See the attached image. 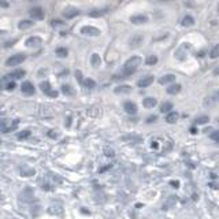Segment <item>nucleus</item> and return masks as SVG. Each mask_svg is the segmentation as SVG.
Returning a JSON list of instances; mask_svg holds the SVG:
<instances>
[{
    "label": "nucleus",
    "instance_id": "72a5a7b5",
    "mask_svg": "<svg viewBox=\"0 0 219 219\" xmlns=\"http://www.w3.org/2000/svg\"><path fill=\"white\" fill-rule=\"evenodd\" d=\"M75 78H77V81H78V82H81V84L84 82V78H82V73H81L80 70L75 71Z\"/></svg>",
    "mask_w": 219,
    "mask_h": 219
},
{
    "label": "nucleus",
    "instance_id": "a211bd4d",
    "mask_svg": "<svg viewBox=\"0 0 219 219\" xmlns=\"http://www.w3.org/2000/svg\"><path fill=\"white\" fill-rule=\"evenodd\" d=\"M181 92V85L179 84H173L170 86H167V93L169 95H177Z\"/></svg>",
    "mask_w": 219,
    "mask_h": 219
},
{
    "label": "nucleus",
    "instance_id": "b1692460",
    "mask_svg": "<svg viewBox=\"0 0 219 219\" xmlns=\"http://www.w3.org/2000/svg\"><path fill=\"white\" fill-rule=\"evenodd\" d=\"M171 108H173V103H170V101H164L160 105V111L162 112H171Z\"/></svg>",
    "mask_w": 219,
    "mask_h": 219
},
{
    "label": "nucleus",
    "instance_id": "473e14b6",
    "mask_svg": "<svg viewBox=\"0 0 219 219\" xmlns=\"http://www.w3.org/2000/svg\"><path fill=\"white\" fill-rule=\"evenodd\" d=\"M211 138L214 141H219V130H215V132L211 133Z\"/></svg>",
    "mask_w": 219,
    "mask_h": 219
},
{
    "label": "nucleus",
    "instance_id": "ea45409f",
    "mask_svg": "<svg viewBox=\"0 0 219 219\" xmlns=\"http://www.w3.org/2000/svg\"><path fill=\"white\" fill-rule=\"evenodd\" d=\"M170 184L173 185V188H179V182H178V181H171Z\"/></svg>",
    "mask_w": 219,
    "mask_h": 219
},
{
    "label": "nucleus",
    "instance_id": "0eeeda50",
    "mask_svg": "<svg viewBox=\"0 0 219 219\" xmlns=\"http://www.w3.org/2000/svg\"><path fill=\"white\" fill-rule=\"evenodd\" d=\"M21 91H22V93H25V95H34L36 89H34L32 82L25 81V82H22V85H21Z\"/></svg>",
    "mask_w": 219,
    "mask_h": 219
},
{
    "label": "nucleus",
    "instance_id": "dca6fc26",
    "mask_svg": "<svg viewBox=\"0 0 219 219\" xmlns=\"http://www.w3.org/2000/svg\"><path fill=\"white\" fill-rule=\"evenodd\" d=\"M181 25L185 26V27H189V26H193L194 25V18L192 15H185L184 19L181 21Z\"/></svg>",
    "mask_w": 219,
    "mask_h": 219
},
{
    "label": "nucleus",
    "instance_id": "2eb2a0df",
    "mask_svg": "<svg viewBox=\"0 0 219 219\" xmlns=\"http://www.w3.org/2000/svg\"><path fill=\"white\" fill-rule=\"evenodd\" d=\"M156 103H157V100L155 97H145L142 100V105L145 108H153L156 105Z\"/></svg>",
    "mask_w": 219,
    "mask_h": 219
},
{
    "label": "nucleus",
    "instance_id": "393cba45",
    "mask_svg": "<svg viewBox=\"0 0 219 219\" xmlns=\"http://www.w3.org/2000/svg\"><path fill=\"white\" fill-rule=\"evenodd\" d=\"M82 85H84L85 88H88V89H93L96 86V82L92 80V78H85L84 82H82Z\"/></svg>",
    "mask_w": 219,
    "mask_h": 219
},
{
    "label": "nucleus",
    "instance_id": "4468645a",
    "mask_svg": "<svg viewBox=\"0 0 219 219\" xmlns=\"http://www.w3.org/2000/svg\"><path fill=\"white\" fill-rule=\"evenodd\" d=\"M107 11H108L107 8H95V10H92V11H89L88 15L89 16H93V18H99V16L104 15Z\"/></svg>",
    "mask_w": 219,
    "mask_h": 219
},
{
    "label": "nucleus",
    "instance_id": "58836bf2",
    "mask_svg": "<svg viewBox=\"0 0 219 219\" xmlns=\"http://www.w3.org/2000/svg\"><path fill=\"white\" fill-rule=\"evenodd\" d=\"M105 151H107V152H105V155H107V156H114V151H111L108 148H105Z\"/></svg>",
    "mask_w": 219,
    "mask_h": 219
},
{
    "label": "nucleus",
    "instance_id": "4be33fe9",
    "mask_svg": "<svg viewBox=\"0 0 219 219\" xmlns=\"http://www.w3.org/2000/svg\"><path fill=\"white\" fill-rule=\"evenodd\" d=\"M55 54H56V56H59V58H66L68 55V51H67V48H64V47H59V48H56Z\"/></svg>",
    "mask_w": 219,
    "mask_h": 219
},
{
    "label": "nucleus",
    "instance_id": "39448f33",
    "mask_svg": "<svg viewBox=\"0 0 219 219\" xmlns=\"http://www.w3.org/2000/svg\"><path fill=\"white\" fill-rule=\"evenodd\" d=\"M80 32L84 34V36H91V37H97L100 34V30L95 26H82Z\"/></svg>",
    "mask_w": 219,
    "mask_h": 219
},
{
    "label": "nucleus",
    "instance_id": "6e6552de",
    "mask_svg": "<svg viewBox=\"0 0 219 219\" xmlns=\"http://www.w3.org/2000/svg\"><path fill=\"white\" fill-rule=\"evenodd\" d=\"M77 15H80V10L75 8V7H67V8H64V11H63V16L67 18V19H71Z\"/></svg>",
    "mask_w": 219,
    "mask_h": 219
},
{
    "label": "nucleus",
    "instance_id": "9b49d317",
    "mask_svg": "<svg viewBox=\"0 0 219 219\" xmlns=\"http://www.w3.org/2000/svg\"><path fill=\"white\" fill-rule=\"evenodd\" d=\"M43 43V40L40 39V37H37V36H33V37H29L26 41H25V45L26 47H36V45H40V44Z\"/></svg>",
    "mask_w": 219,
    "mask_h": 219
},
{
    "label": "nucleus",
    "instance_id": "cd10ccee",
    "mask_svg": "<svg viewBox=\"0 0 219 219\" xmlns=\"http://www.w3.org/2000/svg\"><path fill=\"white\" fill-rule=\"evenodd\" d=\"M23 75H25V70H16V71H14V73L10 74V77L12 78H15V80H18V78H22Z\"/></svg>",
    "mask_w": 219,
    "mask_h": 219
},
{
    "label": "nucleus",
    "instance_id": "9d476101",
    "mask_svg": "<svg viewBox=\"0 0 219 219\" xmlns=\"http://www.w3.org/2000/svg\"><path fill=\"white\" fill-rule=\"evenodd\" d=\"M152 82H153L152 75H147V77H142L141 80H138V82H137V86H138V88H147V86H149Z\"/></svg>",
    "mask_w": 219,
    "mask_h": 219
},
{
    "label": "nucleus",
    "instance_id": "f03ea898",
    "mask_svg": "<svg viewBox=\"0 0 219 219\" xmlns=\"http://www.w3.org/2000/svg\"><path fill=\"white\" fill-rule=\"evenodd\" d=\"M25 59H26V55L25 54H15V55L10 56L8 59L6 60V66H8V67L18 66V64H21L22 62H25Z\"/></svg>",
    "mask_w": 219,
    "mask_h": 219
},
{
    "label": "nucleus",
    "instance_id": "2f4dec72",
    "mask_svg": "<svg viewBox=\"0 0 219 219\" xmlns=\"http://www.w3.org/2000/svg\"><path fill=\"white\" fill-rule=\"evenodd\" d=\"M15 86H16V84L14 81H11V82H8V84L6 85V91H14V89H15Z\"/></svg>",
    "mask_w": 219,
    "mask_h": 219
},
{
    "label": "nucleus",
    "instance_id": "37998d69",
    "mask_svg": "<svg viewBox=\"0 0 219 219\" xmlns=\"http://www.w3.org/2000/svg\"><path fill=\"white\" fill-rule=\"evenodd\" d=\"M214 74H215V75H218V74H219V66H218V68H217V70L214 71Z\"/></svg>",
    "mask_w": 219,
    "mask_h": 219
},
{
    "label": "nucleus",
    "instance_id": "5701e85b",
    "mask_svg": "<svg viewBox=\"0 0 219 219\" xmlns=\"http://www.w3.org/2000/svg\"><path fill=\"white\" fill-rule=\"evenodd\" d=\"M60 91H62V93H64L66 96H71V95H74V89L71 88L70 85H62Z\"/></svg>",
    "mask_w": 219,
    "mask_h": 219
},
{
    "label": "nucleus",
    "instance_id": "7c9ffc66",
    "mask_svg": "<svg viewBox=\"0 0 219 219\" xmlns=\"http://www.w3.org/2000/svg\"><path fill=\"white\" fill-rule=\"evenodd\" d=\"M208 121H210V118L207 115H201L196 119V123L197 125H204V123H208Z\"/></svg>",
    "mask_w": 219,
    "mask_h": 219
},
{
    "label": "nucleus",
    "instance_id": "c03bdc74",
    "mask_svg": "<svg viewBox=\"0 0 219 219\" xmlns=\"http://www.w3.org/2000/svg\"><path fill=\"white\" fill-rule=\"evenodd\" d=\"M217 96H218V99H219V91L217 92Z\"/></svg>",
    "mask_w": 219,
    "mask_h": 219
},
{
    "label": "nucleus",
    "instance_id": "7ed1b4c3",
    "mask_svg": "<svg viewBox=\"0 0 219 219\" xmlns=\"http://www.w3.org/2000/svg\"><path fill=\"white\" fill-rule=\"evenodd\" d=\"M40 89L44 92L47 96H49V97H58V91H54L52 88H51V84L48 81H44L40 84Z\"/></svg>",
    "mask_w": 219,
    "mask_h": 219
},
{
    "label": "nucleus",
    "instance_id": "1a4fd4ad",
    "mask_svg": "<svg viewBox=\"0 0 219 219\" xmlns=\"http://www.w3.org/2000/svg\"><path fill=\"white\" fill-rule=\"evenodd\" d=\"M142 40H144V37L141 36V34H134V36L130 37V40H129V45L132 47V48H137V47L141 45Z\"/></svg>",
    "mask_w": 219,
    "mask_h": 219
},
{
    "label": "nucleus",
    "instance_id": "c756f323",
    "mask_svg": "<svg viewBox=\"0 0 219 219\" xmlns=\"http://www.w3.org/2000/svg\"><path fill=\"white\" fill-rule=\"evenodd\" d=\"M29 136H30V130H23V132H19L18 134H16V138H18V140H25Z\"/></svg>",
    "mask_w": 219,
    "mask_h": 219
},
{
    "label": "nucleus",
    "instance_id": "423d86ee",
    "mask_svg": "<svg viewBox=\"0 0 219 219\" xmlns=\"http://www.w3.org/2000/svg\"><path fill=\"white\" fill-rule=\"evenodd\" d=\"M148 21V16L144 15V14H137V15H132L130 16V22L133 25H142Z\"/></svg>",
    "mask_w": 219,
    "mask_h": 219
},
{
    "label": "nucleus",
    "instance_id": "f257e3e1",
    "mask_svg": "<svg viewBox=\"0 0 219 219\" xmlns=\"http://www.w3.org/2000/svg\"><path fill=\"white\" fill-rule=\"evenodd\" d=\"M142 63V59L140 56H132L130 59L126 60V63L123 64V68H122V74L121 75H116L114 77L115 80H118V78H126V77H130L137 68L140 67V64Z\"/></svg>",
    "mask_w": 219,
    "mask_h": 219
},
{
    "label": "nucleus",
    "instance_id": "79ce46f5",
    "mask_svg": "<svg viewBox=\"0 0 219 219\" xmlns=\"http://www.w3.org/2000/svg\"><path fill=\"white\" fill-rule=\"evenodd\" d=\"M71 123V118H67V122H66V126H70Z\"/></svg>",
    "mask_w": 219,
    "mask_h": 219
},
{
    "label": "nucleus",
    "instance_id": "a878e982",
    "mask_svg": "<svg viewBox=\"0 0 219 219\" xmlns=\"http://www.w3.org/2000/svg\"><path fill=\"white\" fill-rule=\"evenodd\" d=\"M210 58L211 59H217V58H219V44L218 45H215L214 48H212V49L210 51Z\"/></svg>",
    "mask_w": 219,
    "mask_h": 219
},
{
    "label": "nucleus",
    "instance_id": "49530a36",
    "mask_svg": "<svg viewBox=\"0 0 219 219\" xmlns=\"http://www.w3.org/2000/svg\"><path fill=\"white\" fill-rule=\"evenodd\" d=\"M218 121H219V119H218Z\"/></svg>",
    "mask_w": 219,
    "mask_h": 219
},
{
    "label": "nucleus",
    "instance_id": "a18cd8bd",
    "mask_svg": "<svg viewBox=\"0 0 219 219\" xmlns=\"http://www.w3.org/2000/svg\"><path fill=\"white\" fill-rule=\"evenodd\" d=\"M218 11H219V4H218Z\"/></svg>",
    "mask_w": 219,
    "mask_h": 219
},
{
    "label": "nucleus",
    "instance_id": "bb28decb",
    "mask_svg": "<svg viewBox=\"0 0 219 219\" xmlns=\"http://www.w3.org/2000/svg\"><path fill=\"white\" fill-rule=\"evenodd\" d=\"M156 63H157V58L155 55H149L145 59V64H148V66H153V64H156Z\"/></svg>",
    "mask_w": 219,
    "mask_h": 219
},
{
    "label": "nucleus",
    "instance_id": "f8f14e48",
    "mask_svg": "<svg viewBox=\"0 0 219 219\" xmlns=\"http://www.w3.org/2000/svg\"><path fill=\"white\" fill-rule=\"evenodd\" d=\"M175 81V75L174 74H166V75H162L159 78V84L160 85H167V84H171V82Z\"/></svg>",
    "mask_w": 219,
    "mask_h": 219
},
{
    "label": "nucleus",
    "instance_id": "aec40b11",
    "mask_svg": "<svg viewBox=\"0 0 219 219\" xmlns=\"http://www.w3.org/2000/svg\"><path fill=\"white\" fill-rule=\"evenodd\" d=\"M91 64L93 67H97V66H100V64H101V58L99 56V54H92V56H91Z\"/></svg>",
    "mask_w": 219,
    "mask_h": 219
},
{
    "label": "nucleus",
    "instance_id": "f3484780",
    "mask_svg": "<svg viewBox=\"0 0 219 219\" xmlns=\"http://www.w3.org/2000/svg\"><path fill=\"white\" fill-rule=\"evenodd\" d=\"M30 26H33V21H30V19H22V21L18 22V29L19 30L29 29Z\"/></svg>",
    "mask_w": 219,
    "mask_h": 219
},
{
    "label": "nucleus",
    "instance_id": "6ab92c4d",
    "mask_svg": "<svg viewBox=\"0 0 219 219\" xmlns=\"http://www.w3.org/2000/svg\"><path fill=\"white\" fill-rule=\"evenodd\" d=\"M178 118H179V115H178V112H174V111H171L167 114L166 116V122L167 123H175L178 121Z\"/></svg>",
    "mask_w": 219,
    "mask_h": 219
},
{
    "label": "nucleus",
    "instance_id": "ddd939ff",
    "mask_svg": "<svg viewBox=\"0 0 219 219\" xmlns=\"http://www.w3.org/2000/svg\"><path fill=\"white\" fill-rule=\"evenodd\" d=\"M123 108H125V111L128 112V114H136L137 112V105L133 101H126L125 104H123Z\"/></svg>",
    "mask_w": 219,
    "mask_h": 219
},
{
    "label": "nucleus",
    "instance_id": "412c9836",
    "mask_svg": "<svg viewBox=\"0 0 219 219\" xmlns=\"http://www.w3.org/2000/svg\"><path fill=\"white\" fill-rule=\"evenodd\" d=\"M115 93H130L132 92V88L129 85H121V86H116L114 89Z\"/></svg>",
    "mask_w": 219,
    "mask_h": 219
},
{
    "label": "nucleus",
    "instance_id": "e433bc0d",
    "mask_svg": "<svg viewBox=\"0 0 219 219\" xmlns=\"http://www.w3.org/2000/svg\"><path fill=\"white\" fill-rule=\"evenodd\" d=\"M15 41H16V40H12V41H7V43L4 44V47H6V48H8V47L14 45V44H15Z\"/></svg>",
    "mask_w": 219,
    "mask_h": 219
},
{
    "label": "nucleus",
    "instance_id": "c85d7f7f",
    "mask_svg": "<svg viewBox=\"0 0 219 219\" xmlns=\"http://www.w3.org/2000/svg\"><path fill=\"white\" fill-rule=\"evenodd\" d=\"M215 103H217V99L215 97H211V96H208V97H205V100H204V104H205V107H212V105H215Z\"/></svg>",
    "mask_w": 219,
    "mask_h": 219
},
{
    "label": "nucleus",
    "instance_id": "4c0bfd02",
    "mask_svg": "<svg viewBox=\"0 0 219 219\" xmlns=\"http://www.w3.org/2000/svg\"><path fill=\"white\" fill-rule=\"evenodd\" d=\"M156 116L155 115H152V116H149V118H148V121H147V122H148V123H152V122H155L156 121Z\"/></svg>",
    "mask_w": 219,
    "mask_h": 219
},
{
    "label": "nucleus",
    "instance_id": "a19ab883",
    "mask_svg": "<svg viewBox=\"0 0 219 219\" xmlns=\"http://www.w3.org/2000/svg\"><path fill=\"white\" fill-rule=\"evenodd\" d=\"M48 134H49L51 137H56V136H58L56 133H54V132H49V133H48Z\"/></svg>",
    "mask_w": 219,
    "mask_h": 219
},
{
    "label": "nucleus",
    "instance_id": "c9c22d12",
    "mask_svg": "<svg viewBox=\"0 0 219 219\" xmlns=\"http://www.w3.org/2000/svg\"><path fill=\"white\" fill-rule=\"evenodd\" d=\"M10 3L8 2H0V8H8Z\"/></svg>",
    "mask_w": 219,
    "mask_h": 219
},
{
    "label": "nucleus",
    "instance_id": "f704fd0d",
    "mask_svg": "<svg viewBox=\"0 0 219 219\" xmlns=\"http://www.w3.org/2000/svg\"><path fill=\"white\" fill-rule=\"evenodd\" d=\"M60 25H63V21H59V19H54L52 22H51V26H54V27H56V26H60Z\"/></svg>",
    "mask_w": 219,
    "mask_h": 219
},
{
    "label": "nucleus",
    "instance_id": "20e7f679",
    "mask_svg": "<svg viewBox=\"0 0 219 219\" xmlns=\"http://www.w3.org/2000/svg\"><path fill=\"white\" fill-rule=\"evenodd\" d=\"M29 15L32 16L33 19H36V21H41V19H44V16H45V12H44L43 7L37 6V7H32V8H30Z\"/></svg>",
    "mask_w": 219,
    "mask_h": 219
}]
</instances>
